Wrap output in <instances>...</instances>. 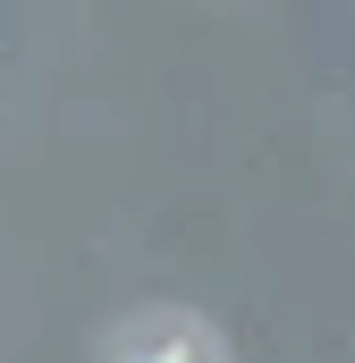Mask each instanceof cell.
<instances>
[{
	"mask_svg": "<svg viewBox=\"0 0 355 363\" xmlns=\"http://www.w3.org/2000/svg\"><path fill=\"white\" fill-rule=\"evenodd\" d=\"M119 363H212V338L186 330V321H161V330H144Z\"/></svg>",
	"mask_w": 355,
	"mask_h": 363,
	"instance_id": "6da1fadb",
	"label": "cell"
}]
</instances>
